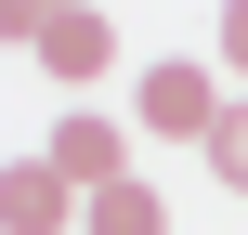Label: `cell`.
<instances>
[{
	"label": "cell",
	"instance_id": "cell-2",
	"mask_svg": "<svg viewBox=\"0 0 248 235\" xmlns=\"http://www.w3.org/2000/svg\"><path fill=\"white\" fill-rule=\"evenodd\" d=\"M78 209H92V196H78L52 157H0V235H65Z\"/></svg>",
	"mask_w": 248,
	"mask_h": 235
},
{
	"label": "cell",
	"instance_id": "cell-3",
	"mask_svg": "<svg viewBox=\"0 0 248 235\" xmlns=\"http://www.w3.org/2000/svg\"><path fill=\"white\" fill-rule=\"evenodd\" d=\"M39 157H52V170H65L78 196H105V183H131V131H118V118H92V105H65V131H52Z\"/></svg>",
	"mask_w": 248,
	"mask_h": 235
},
{
	"label": "cell",
	"instance_id": "cell-4",
	"mask_svg": "<svg viewBox=\"0 0 248 235\" xmlns=\"http://www.w3.org/2000/svg\"><path fill=\"white\" fill-rule=\"evenodd\" d=\"M39 65H52V78H105V65H118V26H105V13H52V26H39Z\"/></svg>",
	"mask_w": 248,
	"mask_h": 235
},
{
	"label": "cell",
	"instance_id": "cell-7",
	"mask_svg": "<svg viewBox=\"0 0 248 235\" xmlns=\"http://www.w3.org/2000/svg\"><path fill=\"white\" fill-rule=\"evenodd\" d=\"M222 78H248V0L222 13Z\"/></svg>",
	"mask_w": 248,
	"mask_h": 235
},
{
	"label": "cell",
	"instance_id": "cell-1",
	"mask_svg": "<svg viewBox=\"0 0 248 235\" xmlns=\"http://www.w3.org/2000/svg\"><path fill=\"white\" fill-rule=\"evenodd\" d=\"M222 105H235V92H222V65H196V52H157V65L131 78V118H144L157 144H209Z\"/></svg>",
	"mask_w": 248,
	"mask_h": 235
},
{
	"label": "cell",
	"instance_id": "cell-5",
	"mask_svg": "<svg viewBox=\"0 0 248 235\" xmlns=\"http://www.w3.org/2000/svg\"><path fill=\"white\" fill-rule=\"evenodd\" d=\"M78 235H170V209H157V183H105L78 209Z\"/></svg>",
	"mask_w": 248,
	"mask_h": 235
},
{
	"label": "cell",
	"instance_id": "cell-6",
	"mask_svg": "<svg viewBox=\"0 0 248 235\" xmlns=\"http://www.w3.org/2000/svg\"><path fill=\"white\" fill-rule=\"evenodd\" d=\"M209 183H222V196H248V92L222 105V131H209Z\"/></svg>",
	"mask_w": 248,
	"mask_h": 235
}]
</instances>
